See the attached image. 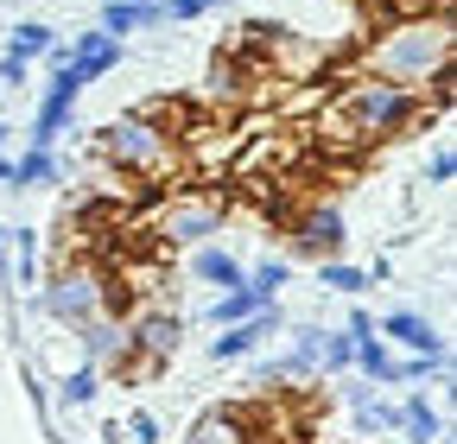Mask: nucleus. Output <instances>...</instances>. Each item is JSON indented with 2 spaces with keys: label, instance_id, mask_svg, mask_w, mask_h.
I'll return each instance as SVG.
<instances>
[{
  "label": "nucleus",
  "instance_id": "18",
  "mask_svg": "<svg viewBox=\"0 0 457 444\" xmlns=\"http://www.w3.org/2000/svg\"><path fill=\"white\" fill-rule=\"evenodd\" d=\"M286 280H293V267H286V260H279V254H267V260H261V267H254V273H248V292H254V299H261V305H273V299H279V286H286Z\"/></svg>",
  "mask_w": 457,
  "mask_h": 444
},
{
  "label": "nucleus",
  "instance_id": "20",
  "mask_svg": "<svg viewBox=\"0 0 457 444\" xmlns=\"http://www.w3.org/2000/svg\"><path fill=\"white\" fill-rule=\"evenodd\" d=\"M394 419H400V425H407V438H413V444H438V413H432V407H426L420 394H413L407 407H400Z\"/></svg>",
  "mask_w": 457,
  "mask_h": 444
},
{
  "label": "nucleus",
  "instance_id": "30",
  "mask_svg": "<svg viewBox=\"0 0 457 444\" xmlns=\"http://www.w3.org/2000/svg\"><path fill=\"white\" fill-rule=\"evenodd\" d=\"M0 83L20 89V83H26V64H20V58H0Z\"/></svg>",
  "mask_w": 457,
  "mask_h": 444
},
{
  "label": "nucleus",
  "instance_id": "12",
  "mask_svg": "<svg viewBox=\"0 0 457 444\" xmlns=\"http://www.w3.org/2000/svg\"><path fill=\"white\" fill-rule=\"evenodd\" d=\"M381 337H394V343H407L413 356H432V362H445V337L420 317V311H394L387 324H381Z\"/></svg>",
  "mask_w": 457,
  "mask_h": 444
},
{
  "label": "nucleus",
  "instance_id": "2",
  "mask_svg": "<svg viewBox=\"0 0 457 444\" xmlns=\"http://www.w3.org/2000/svg\"><path fill=\"white\" fill-rule=\"evenodd\" d=\"M426 115V95L420 89H400V83H381V77H356L343 83L324 115H318V134L330 146H369V140H394L400 127H413Z\"/></svg>",
  "mask_w": 457,
  "mask_h": 444
},
{
  "label": "nucleus",
  "instance_id": "17",
  "mask_svg": "<svg viewBox=\"0 0 457 444\" xmlns=\"http://www.w3.org/2000/svg\"><path fill=\"white\" fill-rule=\"evenodd\" d=\"M350 362H356L369 381H387V387H394V356H387V343L375 337V330H369V337H356V356H350Z\"/></svg>",
  "mask_w": 457,
  "mask_h": 444
},
{
  "label": "nucleus",
  "instance_id": "4",
  "mask_svg": "<svg viewBox=\"0 0 457 444\" xmlns=\"http://www.w3.org/2000/svg\"><path fill=\"white\" fill-rule=\"evenodd\" d=\"M102 305H108V280H102L96 260H64V267H57V280L45 286V311L57 324H89Z\"/></svg>",
  "mask_w": 457,
  "mask_h": 444
},
{
  "label": "nucleus",
  "instance_id": "28",
  "mask_svg": "<svg viewBox=\"0 0 457 444\" xmlns=\"http://www.w3.org/2000/svg\"><path fill=\"white\" fill-rule=\"evenodd\" d=\"M210 13V0H165V20H197Z\"/></svg>",
  "mask_w": 457,
  "mask_h": 444
},
{
  "label": "nucleus",
  "instance_id": "26",
  "mask_svg": "<svg viewBox=\"0 0 457 444\" xmlns=\"http://www.w3.org/2000/svg\"><path fill=\"white\" fill-rule=\"evenodd\" d=\"M426 178H432V185H451V178H457V152H451V146H438V152H432Z\"/></svg>",
  "mask_w": 457,
  "mask_h": 444
},
{
  "label": "nucleus",
  "instance_id": "23",
  "mask_svg": "<svg viewBox=\"0 0 457 444\" xmlns=\"http://www.w3.org/2000/svg\"><path fill=\"white\" fill-rule=\"evenodd\" d=\"M350 356H356V337H318V368H324V374L350 368Z\"/></svg>",
  "mask_w": 457,
  "mask_h": 444
},
{
  "label": "nucleus",
  "instance_id": "33",
  "mask_svg": "<svg viewBox=\"0 0 457 444\" xmlns=\"http://www.w3.org/2000/svg\"><path fill=\"white\" fill-rule=\"evenodd\" d=\"M0 146H7V121H0Z\"/></svg>",
  "mask_w": 457,
  "mask_h": 444
},
{
  "label": "nucleus",
  "instance_id": "7",
  "mask_svg": "<svg viewBox=\"0 0 457 444\" xmlns=\"http://www.w3.org/2000/svg\"><path fill=\"white\" fill-rule=\"evenodd\" d=\"M254 432H261L254 407H248V400H228V407H210V413L191 425V438H185V444H248Z\"/></svg>",
  "mask_w": 457,
  "mask_h": 444
},
{
  "label": "nucleus",
  "instance_id": "13",
  "mask_svg": "<svg viewBox=\"0 0 457 444\" xmlns=\"http://www.w3.org/2000/svg\"><path fill=\"white\" fill-rule=\"evenodd\" d=\"M293 242H299L305 254H318V260L337 254V248H343V216H337L330 203H324V210H305V216H299V229H293Z\"/></svg>",
  "mask_w": 457,
  "mask_h": 444
},
{
  "label": "nucleus",
  "instance_id": "1",
  "mask_svg": "<svg viewBox=\"0 0 457 444\" xmlns=\"http://www.w3.org/2000/svg\"><path fill=\"white\" fill-rule=\"evenodd\" d=\"M369 77L451 102V13H407L369 45Z\"/></svg>",
  "mask_w": 457,
  "mask_h": 444
},
{
  "label": "nucleus",
  "instance_id": "5",
  "mask_svg": "<svg viewBox=\"0 0 457 444\" xmlns=\"http://www.w3.org/2000/svg\"><path fill=\"white\" fill-rule=\"evenodd\" d=\"M179 337H185V324L171 317V311H140V317L128 324V356H134V374L165 368L171 356H179ZM128 356H121V362H128Z\"/></svg>",
  "mask_w": 457,
  "mask_h": 444
},
{
  "label": "nucleus",
  "instance_id": "14",
  "mask_svg": "<svg viewBox=\"0 0 457 444\" xmlns=\"http://www.w3.org/2000/svg\"><path fill=\"white\" fill-rule=\"evenodd\" d=\"M159 20H165L159 0H108V7H102V32H108V38L140 32V26H159Z\"/></svg>",
  "mask_w": 457,
  "mask_h": 444
},
{
  "label": "nucleus",
  "instance_id": "6",
  "mask_svg": "<svg viewBox=\"0 0 457 444\" xmlns=\"http://www.w3.org/2000/svg\"><path fill=\"white\" fill-rule=\"evenodd\" d=\"M216 229H222V203L216 197H179L159 216V235L165 242H210Z\"/></svg>",
  "mask_w": 457,
  "mask_h": 444
},
{
  "label": "nucleus",
  "instance_id": "8",
  "mask_svg": "<svg viewBox=\"0 0 457 444\" xmlns=\"http://www.w3.org/2000/svg\"><path fill=\"white\" fill-rule=\"evenodd\" d=\"M114 64H121V38H108L102 26L96 32H77V45H71V64H64V77L77 83V89H89L96 77H108Z\"/></svg>",
  "mask_w": 457,
  "mask_h": 444
},
{
  "label": "nucleus",
  "instance_id": "10",
  "mask_svg": "<svg viewBox=\"0 0 457 444\" xmlns=\"http://www.w3.org/2000/svg\"><path fill=\"white\" fill-rule=\"evenodd\" d=\"M77 83L57 70L51 77V89H45V102H38V127H32V146H57V134H64V121H71V108H77Z\"/></svg>",
  "mask_w": 457,
  "mask_h": 444
},
{
  "label": "nucleus",
  "instance_id": "24",
  "mask_svg": "<svg viewBox=\"0 0 457 444\" xmlns=\"http://www.w3.org/2000/svg\"><path fill=\"white\" fill-rule=\"evenodd\" d=\"M7 248H13V267H20V286L38 280V260H32V235L26 229H7Z\"/></svg>",
  "mask_w": 457,
  "mask_h": 444
},
{
  "label": "nucleus",
  "instance_id": "11",
  "mask_svg": "<svg viewBox=\"0 0 457 444\" xmlns=\"http://www.w3.org/2000/svg\"><path fill=\"white\" fill-rule=\"evenodd\" d=\"M191 273L204 286H216V292H236V286H248V267L228 254V248H210V242H197V260H191Z\"/></svg>",
  "mask_w": 457,
  "mask_h": 444
},
{
  "label": "nucleus",
  "instance_id": "22",
  "mask_svg": "<svg viewBox=\"0 0 457 444\" xmlns=\"http://www.w3.org/2000/svg\"><path fill=\"white\" fill-rule=\"evenodd\" d=\"M51 178H57V159H51V146L20 152V165H13V185H51Z\"/></svg>",
  "mask_w": 457,
  "mask_h": 444
},
{
  "label": "nucleus",
  "instance_id": "27",
  "mask_svg": "<svg viewBox=\"0 0 457 444\" xmlns=\"http://www.w3.org/2000/svg\"><path fill=\"white\" fill-rule=\"evenodd\" d=\"M394 20H407V13H451V0H387Z\"/></svg>",
  "mask_w": 457,
  "mask_h": 444
},
{
  "label": "nucleus",
  "instance_id": "25",
  "mask_svg": "<svg viewBox=\"0 0 457 444\" xmlns=\"http://www.w3.org/2000/svg\"><path fill=\"white\" fill-rule=\"evenodd\" d=\"M64 400H71V407H89V400H96V368H77V374L64 381Z\"/></svg>",
  "mask_w": 457,
  "mask_h": 444
},
{
  "label": "nucleus",
  "instance_id": "16",
  "mask_svg": "<svg viewBox=\"0 0 457 444\" xmlns=\"http://www.w3.org/2000/svg\"><path fill=\"white\" fill-rule=\"evenodd\" d=\"M57 45V32L45 26V20H26L13 38H7V58H20V64H32V58H45V51Z\"/></svg>",
  "mask_w": 457,
  "mask_h": 444
},
{
  "label": "nucleus",
  "instance_id": "34",
  "mask_svg": "<svg viewBox=\"0 0 457 444\" xmlns=\"http://www.w3.org/2000/svg\"><path fill=\"white\" fill-rule=\"evenodd\" d=\"M210 7H216V0H210Z\"/></svg>",
  "mask_w": 457,
  "mask_h": 444
},
{
  "label": "nucleus",
  "instance_id": "21",
  "mask_svg": "<svg viewBox=\"0 0 457 444\" xmlns=\"http://www.w3.org/2000/svg\"><path fill=\"white\" fill-rule=\"evenodd\" d=\"M318 286H330V292H362V286H375L362 267H350V260H318Z\"/></svg>",
  "mask_w": 457,
  "mask_h": 444
},
{
  "label": "nucleus",
  "instance_id": "29",
  "mask_svg": "<svg viewBox=\"0 0 457 444\" xmlns=\"http://www.w3.org/2000/svg\"><path fill=\"white\" fill-rule=\"evenodd\" d=\"M128 432H134V444H153V438H159V419H153V413H134Z\"/></svg>",
  "mask_w": 457,
  "mask_h": 444
},
{
  "label": "nucleus",
  "instance_id": "9",
  "mask_svg": "<svg viewBox=\"0 0 457 444\" xmlns=\"http://www.w3.org/2000/svg\"><path fill=\"white\" fill-rule=\"evenodd\" d=\"M273 330H279V311H273V305H261V311L242 317V324H222V337L210 343V362H242L261 337H273Z\"/></svg>",
  "mask_w": 457,
  "mask_h": 444
},
{
  "label": "nucleus",
  "instance_id": "31",
  "mask_svg": "<svg viewBox=\"0 0 457 444\" xmlns=\"http://www.w3.org/2000/svg\"><path fill=\"white\" fill-rule=\"evenodd\" d=\"M248 444H293V438H273V432H254Z\"/></svg>",
  "mask_w": 457,
  "mask_h": 444
},
{
  "label": "nucleus",
  "instance_id": "19",
  "mask_svg": "<svg viewBox=\"0 0 457 444\" xmlns=\"http://www.w3.org/2000/svg\"><path fill=\"white\" fill-rule=\"evenodd\" d=\"M261 311V299L248 292V286H236V292H216V305H210V324L222 330V324H242V317H254Z\"/></svg>",
  "mask_w": 457,
  "mask_h": 444
},
{
  "label": "nucleus",
  "instance_id": "32",
  "mask_svg": "<svg viewBox=\"0 0 457 444\" xmlns=\"http://www.w3.org/2000/svg\"><path fill=\"white\" fill-rule=\"evenodd\" d=\"M0 185H13V159H0Z\"/></svg>",
  "mask_w": 457,
  "mask_h": 444
},
{
  "label": "nucleus",
  "instance_id": "15",
  "mask_svg": "<svg viewBox=\"0 0 457 444\" xmlns=\"http://www.w3.org/2000/svg\"><path fill=\"white\" fill-rule=\"evenodd\" d=\"M83 349H89L96 362H114V368H121V356H128V330H114L108 317H89V324H83Z\"/></svg>",
  "mask_w": 457,
  "mask_h": 444
},
{
  "label": "nucleus",
  "instance_id": "3",
  "mask_svg": "<svg viewBox=\"0 0 457 444\" xmlns=\"http://www.w3.org/2000/svg\"><path fill=\"white\" fill-rule=\"evenodd\" d=\"M102 159L114 165V172L128 178H171V165H179V134H171L159 115H146V108H134V115H114L102 134H96Z\"/></svg>",
  "mask_w": 457,
  "mask_h": 444
}]
</instances>
